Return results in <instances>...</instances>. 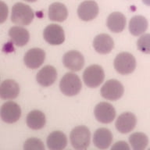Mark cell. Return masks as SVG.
<instances>
[{
	"instance_id": "6da1fadb",
	"label": "cell",
	"mask_w": 150,
	"mask_h": 150,
	"mask_svg": "<svg viewBox=\"0 0 150 150\" xmlns=\"http://www.w3.org/2000/svg\"><path fill=\"white\" fill-rule=\"evenodd\" d=\"M34 12L29 6L17 2L12 9L11 21L15 24L21 26L29 25L34 19Z\"/></svg>"
},
{
	"instance_id": "7a4b0ae2",
	"label": "cell",
	"mask_w": 150,
	"mask_h": 150,
	"mask_svg": "<svg viewBox=\"0 0 150 150\" xmlns=\"http://www.w3.org/2000/svg\"><path fill=\"white\" fill-rule=\"evenodd\" d=\"M59 88L65 96H76L81 90V81L77 74L74 73H67L61 79Z\"/></svg>"
},
{
	"instance_id": "3957f363",
	"label": "cell",
	"mask_w": 150,
	"mask_h": 150,
	"mask_svg": "<svg viewBox=\"0 0 150 150\" xmlns=\"http://www.w3.org/2000/svg\"><path fill=\"white\" fill-rule=\"evenodd\" d=\"M91 133L85 126H78L74 128L70 135V142L76 149H86L90 144Z\"/></svg>"
},
{
	"instance_id": "277c9868",
	"label": "cell",
	"mask_w": 150,
	"mask_h": 150,
	"mask_svg": "<svg viewBox=\"0 0 150 150\" xmlns=\"http://www.w3.org/2000/svg\"><path fill=\"white\" fill-rule=\"evenodd\" d=\"M136 67V60L134 56L129 52H120L114 60V68L117 73L127 75L131 74Z\"/></svg>"
},
{
	"instance_id": "5b68a950",
	"label": "cell",
	"mask_w": 150,
	"mask_h": 150,
	"mask_svg": "<svg viewBox=\"0 0 150 150\" xmlns=\"http://www.w3.org/2000/svg\"><path fill=\"white\" fill-rule=\"evenodd\" d=\"M105 74L99 65H91L87 67L83 74L84 84L89 88H96L103 83Z\"/></svg>"
},
{
	"instance_id": "8992f818",
	"label": "cell",
	"mask_w": 150,
	"mask_h": 150,
	"mask_svg": "<svg viewBox=\"0 0 150 150\" xmlns=\"http://www.w3.org/2000/svg\"><path fill=\"white\" fill-rule=\"evenodd\" d=\"M124 88L123 84L117 80H109L101 88V95L105 99L116 101L122 97Z\"/></svg>"
},
{
	"instance_id": "52a82bcc",
	"label": "cell",
	"mask_w": 150,
	"mask_h": 150,
	"mask_svg": "<svg viewBox=\"0 0 150 150\" xmlns=\"http://www.w3.org/2000/svg\"><path fill=\"white\" fill-rule=\"evenodd\" d=\"M96 120L103 124H110L115 119L116 110L111 104L108 103H98L94 110Z\"/></svg>"
},
{
	"instance_id": "ba28073f",
	"label": "cell",
	"mask_w": 150,
	"mask_h": 150,
	"mask_svg": "<svg viewBox=\"0 0 150 150\" xmlns=\"http://www.w3.org/2000/svg\"><path fill=\"white\" fill-rule=\"evenodd\" d=\"M0 114L3 121L8 124H13L21 118V109L17 103L7 102L2 105Z\"/></svg>"
},
{
	"instance_id": "9c48e42d",
	"label": "cell",
	"mask_w": 150,
	"mask_h": 150,
	"mask_svg": "<svg viewBox=\"0 0 150 150\" xmlns=\"http://www.w3.org/2000/svg\"><path fill=\"white\" fill-rule=\"evenodd\" d=\"M45 40L52 45H61L65 40L64 30L57 24H50L45 28L43 32Z\"/></svg>"
},
{
	"instance_id": "30bf717a",
	"label": "cell",
	"mask_w": 150,
	"mask_h": 150,
	"mask_svg": "<svg viewBox=\"0 0 150 150\" xmlns=\"http://www.w3.org/2000/svg\"><path fill=\"white\" fill-rule=\"evenodd\" d=\"M98 6L95 1H84L77 9V14L81 21H92L98 16Z\"/></svg>"
},
{
	"instance_id": "8fae6325",
	"label": "cell",
	"mask_w": 150,
	"mask_h": 150,
	"mask_svg": "<svg viewBox=\"0 0 150 150\" xmlns=\"http://www.w3.org/2000/svg\"><path fill=\"white\" fill-rule=\"evenodd\" d=\"M45 59V52L44 50L35 48L28 50L26 52L23 61L25 65L30 69H37L44 63Z\"/></svg>"
},
{
	"instance_id": "7c38bea8",
	"label": "cell",
	"mask_w": 150,
	"mask_h": 150,
	"mask_svg": "<svg viewBox=\"0 0 150 150\" xmlns=\"http://www.w3.org/2000/svg\"><path fill=\"white\" fill-rule=\"evenodd\" d=\"M63 64L72 71H79L84 64V56L77 51H70L63 56Z\"/></svg>"
},
{
	"instance_id": "4fadbf2b",
	"label": "cell",
	"mask_w": 150,
	"mask_h": 150,
	"mask_svg": "<svg viewBox=\"0 0 150 150\" xmlns=\"http://www.w3.org/2000/svg\"><path fill=\"white\" fill-rule=\"evenodd\" d=\"M136 117L132 112H127L120 115L116 121V128L122 134L129 133L136 125Z\"/></svg>"
},
{
	"instance_id": "5bb4252c",
	"label": "cell",
	"mask_w": 150,
	"mask_h": 150,
	"mask_svg": "<svg viewBox=\"0 0 150 150\" xmlns=\"http://www.w3.org/2000/svg\"><path fill=\"white\" fill-rule=\"evenodd\" d=\"M57 72L52 66L47 65L38 71L36 76L38 83L43 87H49L56 81Z\"/></svg>"
},
{
	"instance_id": "9a60e30c",
	"label": "cell",
	"mask_w": 150,
	"mask_h": 150,
	"mask_svg": "<svg viewBox=\"0 0 150 150\" xmlns=\"http://www.w3.org/2000/svg\"><path fill=\"white\" fill-rule=\"evenodd\" d=\"M112 141V134L107 128H98L96 130L93 136V143L100 149H105L110 147Z\"/></svg>"
},
{
	"instance_id": "2e32d148",
	"label": "cell",
	"mask_w": 150,
	"mask_h": 150,
	"mask_svg": "<svg viewBox=\"0 0 150 150\" xmlns=\"http://www.w3.org/2000/svg\"><path fill=\"white\" fill-rule=\"evenodd\" d=\"M93 46L97 52L100 54L110 53L114 46L113 40L109 35L100 34L97 35L93 42Z\"/></svg>"
},
{
	"instance_id": "e0dca14e",
	"label": "cell",
	"mask_w": 150,
	"mask_h": 150,
	"mask_svg": "<svg viewBox=\"0 0 150 150\" xmlns=\"http://www.w3.org/2000/svg\"><path fill=\"white\" fill-rule=\"evenodd\" d=\"M20 94V86L13 80H5L0 86V96L2 99H14Z\"/></svg>"
},
{
	"instance_id": "ac0fdd59",
	"label": "cell",
	"mask_w": 150,
	"mask_h": 150,
	"mask_svg": "<svg viewBox=\"0 0 150 150\" xmlns=\"http://www.w3.org/2000/svg\"><path fill=\"white\" fill-rule=\"evenodd\" d=\"M9 35L14 44L20 47L28 44L30 39V34L28 30L18 26L10 28L9 30Z\"/></svg>"
},
{
	"instance_id": "d6986e66",
	"label": "cell",
	"mask_w": 150,
	"mask_h": 150,
	"mask_svg": "<svg viewBox=\"0 0 150 150\" xmlns=\"http://www.w3.org/2000/svg\"><path fill=\"white\" fill-rule=\"evenodd\" d=\"M108 28L112 32L120 33L124 30L126 26V18L124 14L119 12H114L108 16L106 22Z\"/></svg>"
},
{
	"instance_id": "ffe728a7",
	"label": "cell",
	"mask_w": 150,
	"mask_h": 150,
	"mask_svg": "<svg viewBox=\"0 0 150 150\" xmlns=\"http://www.w3.org/2000/svg\"><path fill=\"white\" fill-rule=\"evenodd\" d=\"M67 145V136L61 131H54L47 138V145L49 149L61 150Z\"/></svg>"
},
{
	"instance_id": "44dd1931",
	"label": "cell",
	"mask_w": 150,
	"mask_h": 150,
	"mask_svg": "<svg viewBox=\"0 0 150 150\" xmlns=\"http://www.w3.org/2000/svg\"><path fill=\"white\" fill-rule=\"evenodd\" d=\"M68 11L65 5L54 2L49 8V18L52 21L63 22L67 18Z\"/></svg>"
},
{
	"instance_id": "7402d4cb",
	"label": "cell",
	"mask_w": 150,
	"mask_h": 150,
	"mask_svg": "<svg viewBox=\"0 0 150 150\" xmlns=\"http://www.w3.org/2000/svg\"><path fill=\"white\" fill-rule=\"evenodd\" d=\"M45 116L40 110H33L27 116V124L33 130H40L45 125Z\"/></svg>"
},
{
	"instance_id": "603a6c76",
	"label": "cell",
	"mask_w": 150,
	"mask_h": 150,
	"mask_svg": "<svg viewBox=\"0 0 150 150\" xmlns=\"http://www.w3.org/2000/svg\"><path fill=\"white\" fill-rule=\"evenodd\" d=\"M148 28V21L142 16H134L129 23V30L134 36L142 35Z\"/></svg>"
},
{
	"instance_id": "cb8c5ba5",
	"label": "cell",
	"mask_w": 150,
	"mask_h": 150,
	"mask_svg": "<svg viewBox=\"0 0 150 150\" xmlns=\"http://www.w3.org/2000/svg\"><path fill=\"white\" fill-rule=\"evenodd\" d=\"M129 142L134 149L142 150L147 147L149 139L144 133L136 132L129 137Z\"/></svg>"
},
{
	"instance_id": "d4e9b609",
	"label": "cell",
	"mask_w": 150,
	"mask_h": 150,
	"mask_svg": "<svg viewBox=\"0 0 150 150\" xmlns=\"http://www.w3.org/2000/svg\"><path fill=\"white\" fill-rule=\"evenodd\" d=\"M137 47L140 52L150 54V34H145L139 38L137 42Z\"/></svg>"
},
{
	"instance_id": "484cf974",
	"label": "cell",
	"mask_w": 150,
	"mask_h": 150,
	"mask_svg": "<svg viewBox=\"0 0 150 150\" xmlns=\"http://www.w3.org/2000/svg\"><path fill=\"white\" fill-rule=\"evenodd\" d=\"M23 149L25 150H44V144L38 138H29L23 144Z\"/></svg>"
},
{
	"instance_id": "4316f807",
	"label": "cell",
	"mask_w": 150,
	"mask_h": 150,
	"mask_svg": "<svg viewBox=\"0 0 150 150\" xmlns=\"http://www.w3.org/2000/svg\"><path fill=\"white\" fill-rule=\"evenodd\" d=\"M1 10H2V14H1V21L0 23H3L5 20L6 19L7 14H8V9H7V6H6L3 2H1Z\"/></svg>"
},
{
	"instance_id": "83f0119b",
	"label": "cell",
	"mask_w": 150,
	"mask_h": 150,
	"mask_svg": "<svg viewBox=\"0 0 150 150\" xmlns=\"http://www.w3.org/2000/svg\"><path fill=\"white\" fill-rule=\"evenodd\" d=\"M127 149L128 150L130 148L127 145L125 142H117L112 147V149Z\"/></svg>"
},
{
	"instance_id": "f1b7e54d",
	"label": "cell",
	"mask_w": 150,
	"mask_h": 150,
	"mask_svg": "<svg viewBox=\"0 0 150 150\" xmlns=\"http://www.w3.org/2000/svg\"><path fill=\"white\" fill-rule=\"evenodd\" d=\"M142 2L145 5L150 6V0H142Z\"/></svg>"
},
{
	"instance_id": "f546056e",
	"label": "cell",
	"mask_w": 150,
	"mask_h": 150,
	"mask_svg": "<svg viewBox=\"0 0 150 150\" xmlns=\"http://www.w3.org/2000/svg\"><path fill=\"white\" fill-rule=\"evenodd\" d=\"M27 2H35V1H37V0H25Z\"/></svg>"
}]
</instances>
